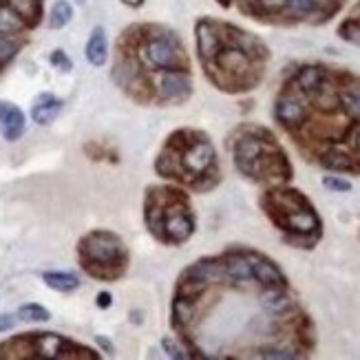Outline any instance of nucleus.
I'll use <instances>...</instances> for the list:
<instances>
[{
    "mask_svg": "<svg viewBox=\"0 0 360 360\" xmlns=\"http://www.w3.org/2000/svg\"><path fill=\"white\" fill-rule=\"evenodd\" d=\"M51 65H53V67H58L60 71H65V73H67V71H71V60L67 58V53H65V51H60V49L51 53Z\"/></svg>",
    "mask_w": 360,
    "mask_h": 360,
    "instance_id": "obj_29",
    "label": "nucleus"
},
{
    "mask_svg": "<svg viewBox=\"0 0 360 360\" xmlns=\"http://www.w3.org/2000/svg\"><path fill=\"white\" fill-rule=\"evenodd\" d=\"M148 58H150L153 65H158L162 69L177 67V51L166 40H153L148 44Z\"/></svg>",
    "mask_w": 360,
    "mask_h": 360,
    "instance_id": "obj_11",
    "label": "nucleus"
},
{
    "mask_svg": "<svg viewBox=\"0 0 360 360\" xmlns=\"http://www.w3.org/2000/svg\"><path fill=\"white\" fill-rule=\"evenodd\" d=\"M226 274L234 281H250L255 278L252 276V263H250L248 257H241V255H232L228 261H226Z\"/></svg>",
    "mask_w": 360,
    "mask_h": 360,
    "instance_id": "obj_17",
    "label": "nucleus"
},
{
    "mask_svg": "<svg viewBox=\"0 0 360 360\" xmlns=\"http://www.w3.org/2000/svg\"><path fill=\"white\" fill-rule=\"evenodd\" d=\"M193 316H195L193 303L188 301L186 296H179V299L173 303V321H175V325L184 327V325H188V323L193 321Z\"/></svg>",
    "mask_w": 360,
    "mask_h": 360,
    "instance_id": "obj_22",
    "label": "nucleus"
},
{
    "mask_svg": "<svg viewBox=\"0 0 360 360\" xmlns=\"http://www.w3.org/2000/svg\"><path fill=\"white\" fill-rule=\"evenodd\" d=\"M0 127L9 142H15L25 133V113L11 102H0Z\"/></svg>",
    "mask_w": 360,
    "mask_h": 360,
    "instance_id": "obj_4",
    "label": "nucleus"
},
{
    "mask_svg": "<svg viewBox=\"0 0 360 360\" xmlns=\"http://www.w3.org/2000/svg\"><path fill=\"white\" fill-rule=\"evenodd\" d=\"M98 345H102L108 354H113V345H111V342H108L106 338H102V336H98Z\"/></svg>",
    "mask_w": 360,
    "mask_h": 360,
    "instance_id": "obj_34",
    "label": "nucleus"
},
{
    "mask_svg": "<svg viewBox=\"0 0 360 360\" xmlns=\"http://www.w3.org/2000/svg\"><path fill=\"white\" fill-rule=\"evenodd\" d=\"M217 60H219V67L226 71H232V73H243L248 69V58L241 49H237V46H234V49L219 51Z\"/></svg>",
    "mask_w": 360,
    "mask_h": 360,
    "instance_id": "obj_15",
    "label": "nucleus"
},
{
    "mask_svg": "<svg viewBox=\"0 0 360 360\" xmlns=\"http://www.w3.org/2000/svg\"><path fill=\"white\" fill-rule=\"evenodd\" d=\"M31 345H34V352L40 358H69L67 352L80 349V347L71 345L69 340H65L58 334H36V336H31Z\"/></svg>",
    "mask_w": 360,
    "mask_h": 360,
    "instance_id": "obj_2",
    "label": "nucleus"
},
{
    "mask_svg": "<svg viewBox=\"0 0 360 360\" xmlns=\"http://www.w3.org/2000/svg\"><path fill=\"white\" fill-rule=\"evenodd\" d=\"M197 44H199V51H201V58H214L219 53V49H221V40H219V36L214 34V29L210 22H201L197 27Z\"/></svg>",
    "mask_w": 360,
    "mask_h": 360,
    "instance_id": "obj_10",
    "label": "nucleus"
},
{
    "mask_svg": "<svg viewBox=\"0 0 360 360\" xmlns=\"http://www.w3.org/2000/svg\"><path fill=\"white\" fill-rule=\"evenodd\" d=\"M274 113L281 120V124H285V127H294V124H301L307 117V108L299 98L283 96L276 102Z\"/></svg>",
    "mask_w": 360,
    "mask_h": 360,
    "instance_id": "obj_7",
    "label": "nucleus"
},
{
    "mask_svg": "<svg viewBox=\"0 0 360 360\" xmlns=\"http://www.w3.org/2000/svg\"><path fill=\"white\" fill-rule=\"evenodd\" d=\"M261 153H263V142L257 137H243L234 146V162H237L239 170H243L245 175H252L255 173V166L261 160Z\"/></svg>",
    "mask_w": 360,
    "mask_h": 360,
    "instance_id": "obj_3",
    "label": "nucleus"
},
{
    "mask_svg": "<svg viewBox=\"0 0 360 360\" xmlns=\"http://www.w3.org/2000/svg\"><path fill=\"white\" fill-rule=\"evenodd\" d=\"M250 263H252V276L259 281L261 285L265 288H272V285H285V276L281 274V270L270 261V259H263L257 255H248Z\"/></svg>",
    "mask_w": 360,
    "mask_h": 360,
    "instance_id": "obj_6",
    "label": "nucleus"
},
{
    "mask_svg": "<svg viewBox=\"0 0 360 360\" xmlns=\"http://www.w3.org/2000/svg\"><path fill=\"white\" fill-rule=\"evenodd\" d=\"M73 18V7L67 3V0H58L51 9V15H49V27L51 29H62L65 25H69Z\"/></svg>",
    "mask_w": 360,
    "mask_h": 360,
    "instance_id": "obj_20",
    "label": "nucleus"
},
{
    "mask_svg": "<svg viewBox=\"0 0 360 360\" xmlns=\"http://www.w3.org/2000/svg\"><path fill=\"white\" fill-rule=\"evenodd\" d=\"M42 281L51 290H58V292H73V290L80 288V281H77V276L69 274V272H44Z\"/></svg>",
    "mask_w": 360,
    "mask_h": 360,
    "instance_id": "obj_16",
    "label": "nucleus"
},
{
    "mask_svg": "<svg viewBox=\"0 0 360 360\" xmlns=\"http://www.w3.org/2000/svg\"><path fill=\"white\" fill-rule=\"evenodd\" d=\"M13 325H15V319H13L11 314H3V316H0V332L11 330Z\"/></svg>",
    "mask_w": 360,
    "mask_h": 360,
    "instance_id": "obj_32",
    "label": "nucleus"
},
{
    "mask_svg": "<svg viewBox=\"0 0 360 360\" xmlns=\"http://www.w3.org/2000/svg\"><path fill=\"white\" fill-rule=\"evenodd\" d=\"M75 3H80V5H84V3H86V0H75Z\"/></svg>",
    "mask_w": 360,
    "mask_h": 360,
    "instance_id": "obj_37",
    "label": "nucleus"
},
{
    "mask_svg": "<svg viewBox=\"0 0 360 360\" xmlns=\"http://www.w3.org/2000/svg\"><path fill=\"white\" fill-rule=\"evenodd\" d=\"M261 303H263L265 309L272 311V314H281V311H285L292 305V299L283 292V288H281V285H272V288L263 290Z\"/></svg>",
    "mask_w": 360,
    "mask_h": 360,
    "instance_id": "obj_14",
    "label": "nucleus"
},
{
    "mask_svg": "<svg viewBox=\"0 0 360 360\" xmlns=\"http://www.w3.org/2000/svg\"><path fill=\"white\" fill-rule=\"evenodd\" d=\"M20 49V44L11 40V38H0V67H5L7 62L18 53Z\"/></svg>",
    "mask_w": 360,
    "mask_h": 360,
    "instance_id": "obj_26",
    "label": "nucleus"
},
{
    "mask_svg": "<svg viewBox=\"0 0 360 360\" xmlns=\"http://www.w3.org/2000/svg\"><path fill=\"white\" fill-rule=\"evenodd\" d=\"M9 7L20 15L22 20H31L34 22L40 13V7H38V0H7Z\"/></svg>",
    "mask_w": 360,
    "mask_h": 360,
    "instance_id": "obj_23",
    "label": "nucleus"
},
{
    "mask_svg": "<svg viewBox=\"0 0 360 360\" xmlns=\"http://www.w3.org/2000/svg\"><path fill=\"white\" fill-rule=\"evenodd\" d=\"M166 232H168V239L181 243L193 234V221L191 217L184 214V212H175L166 219Z\"/></svg>",
    "mask_w": 360,
    "mask_h": 360,
    "instance_id": "obj_12",
    "label": "nucleus"
},
{
    "mask_svg": "<svg viewBox=\"0 0 360 360\" xmlns=\"http://www.w3.org/2000/svg\"><path fill=\"white\" fill-rule=\"evenodd\" d=\"M323 184H325L327 188H332V191H338V193H347L349 188H352V184H349V181L338 179V177H325V179H323Z\"/></svg>",
    "mask_w": 360,
    "mask_h": 360,
    "instance_id": "obj_30",
    "label": "nucleus"
},
{
    "mask_svg": "<svg viewBox=\"0 0 360 360\" xmlns=\"http://www.w3.org/2000/svg\"><path fill=\"white\" fill-rule=\"evenodd\" d=\"M80 255L86 263L98 265H115L124 257L122 241L111 232H91L80 241ZM84 263V265H86Z\"/></svg>",
    "mask_w": 360,
    "mask_h": 360,
    "instance_id": "obj_1",
    "label": "nucleus"
},
{
    "mask_svg": "<svg viewBox=\"0 0 360 360\" xmlns=\"http://www.w3.org/2000/svg\"><path fill=\"white\" fill-rule=\"evenodd\" d=\"M25 27V20L9 5H0V34H18Z\"/></svg>",
    "mask_w": 360,
    "mask_h": 360,
    "instance_id": "obj_19",
    "label": "nucleus"
},
{
    "mask_svg": "<svg viewBox=\"0 0 360 360\" xmlns=\"http://www.w3.org/2000/svg\"><path fill=\"white\" fill-rule=\"evenodd\" d=\"M18 316L22 321H29V323H44V321H49L51 314H49V309H44L42 305H36V303H29V305H22L18 309Z\"/></svg>",
    "mask_w": 360,
    "mask_h": 360,
    "instance_id": "obj_24",
    "label": "nucleus"
},
{
    "mask_svg": "<svg viewBox=\"0 0 360 360\" xmlns=\"http://www.w3.org/2000/svg\"><path fill=\"white\" fill-rule=\"evenodd\" d=\"M188 91H191V80H188L186 73L173 71L162 77V96L164 98H184Z\"/></svg>",
    "mask_w": 360,
    "mask_h": 360,
    "instance_id": "obj_13",
    "label": "nucleus"
},
{
    "mask_svg": "<svg viewBox=\"0 0 360 360\" xmlns=\"http://www.w3.org/2000/svg\"><path fill=\"white\" fill-rule=\"evenodd\" d=\"M162 347L166 349V354H168L170 358H186V354H181V349H179L170 338H164V340H162Z\"/></svg>",
    "mask_w": 360,
    "mask_h": 360,
    "instance_id": "obj_31",
    "label": "nucleus"
},
{
    "mask_svg": "<svg viewBox=\"0 0 360 360\" xmlns=\"http://www.w3.org/2000/svg\"><path fill=\"white\" fill-rule=\"evenodd\" d=\"M342 104L352 117L360 120V89H347L342 93Z\"/></svg>",
    "mask_w": 360,
    "mask_h": 360,
    "instance_id": "obj_25",
    "label": "nucleus"
},
{
    "mask_svg": "<svg viewBox=\"0 0 360 360\" xmlns=\"http://www.w3.org/2000/svg\"><path fill=\"white\" fill-rule=\"evenodd\" d=\"M354 144H356V150L360 153V127H358V131H356V135H354Z\"/></svg>",
    "mask_w": 360,
    "mask_h": 360,
    "instance_id": "obj_35",
    "label": "nucleus"
},
{
    "mask_svg": "<svg viewBox=\"0 0 360 360\" xmlns=\"http://www.w3.org/2000/svg\"><path fill=\"white\" fill-rule=\"evenodd\" d=\"M127 5H133V7H137V5H142V0H124Z\"/></svg>",
    "mask_w": 360,
    "mask_h": 360,
    "instance_id": "obj_36",
    "label": "nucleus"
},
{
    "mask_svg": "<svg viewBox=\"0 0 360 360\" xmlns=\"http://www.w3.org/2000/svg\"><path fill=\"white\" fill-rule=\"evenodd\" d=\"M323 71L319 67H303L296 75V84L305 93H316L323 86Z\"/></svg>",
    "mask_w": 360,
    "mask_h": 360,
    "instance_id": "obj_18",
    "label": "nucleus"
},
{
    "mask_svg": "<svg viewBox=\"0 0 360 360\" xmlns=\"http://www.w3.org/2000/svg\"><path fill=\"white\" fill-rule=\"evenodd\" d=\"M62 111V100L53 98L51 93H42L36 100L34 108H31V117L36 124H51Z\"/></svg>",
    "mask_w": 360,
    "mask_h": 360,
    "instance_id": "obj_8",
    "label": "nucleus"
},
{
    "mask_svg": "<svg viewBox=\"0 0 360 360\" xmlns=\"http://www.w3.org/2000/svg\"><path fill=\"white\" fill-rule=\"evenodd\" d=\"M292 13H311L319 9V0H283Z\"/></svg>",
    "mask_w": 360,
    "mask_h": 360,
    "instance_id": "obj_27",
    "label": "nucleus"
},
{
    "mask_svg": "<svg viewBox=\"0 0 360 360\" xmlns=\"http://www.w3.org/2000/svg\"><path fill=\"white\" fill-rule=\"evenodd\" d=\"M323 166L332 168V170H356V162L349 158L345 153H338V150H332V153H325L323 160H321Z\"/></svg>",
    "mask_w": 360,
    "mask_h": 360,
    "instance_id": "obj_21",
    "label": "nucleus"
},
{
    "mask_svg": "<svg viewBox=\"0 0 360 360\" xmlns=\"http://www.w3.org/2000/svg\"><path fill=\"white\" fill-rule=\"evenodd\" d=\"M108 56V42H106V34L102 27L93 29V34L86 42V60L93 67H102Z\"/></svg>",
    "mask_w": 360,
    "mask_h": 360,
    "instance_id": "obj_9",
    "label": "nucleus"
},
{
    "mask_svg": "<svg viewBox=\"0 0 360 360\" xmlns=\"http://www.w3.org/2000/svg\"><path fill=\"white\" fill-rule=\"evenodd\" d=\"M261 358H299V354L292 349H283V347H272V349H261L259 352Z\"/></svg>",
    "mask_w": 360,
    "mask_h": 360,
    "instance_id": "obj_28",
    "label": "nucleus"
},
{
    "mask_svg": "<svg viewBox=\"0 0 360 360\" xmlns=\"http://www.w3.org/2000/svg\"><path fill=\"white\" fill-rule=\"evenodd\" d=\"M184 164L195 175L206 173V170L214 164V148L210 146V142H206V139H203V142H197L186 153Z\"/></svg>",
    "mask_w": 360,
    "mask_h": 360,
    "instance_id": "obj_5",
    "label": "nucleus"
},
{
    "mask_svg": "<svg viewBox=\"0 0 360 360\" xmlns=\"http://www.w3.org/2000/svg\"><path fill=\"white\" fill-rule=\"evenodd\" d=\"M98 305L100 307H108V305H111V294H108V292L98 294Z\"/></svg>",
    "mask_w": 360,
    "mask_h": 360,
    "instance_id": "obj_33",
    "label": "nucleus"
}]
</instances>
